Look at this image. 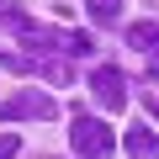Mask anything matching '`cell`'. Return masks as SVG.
<instances>
[{"mask_svg":"<svg viewBox=\"0 0 159 159\" xmlns=\"http://www.w3.org/2000/svg\"><path fill=\"white\" fill-rule=\"evenodd\" d=\"M122 143H127V154H133V159H159V133H154L148 122L127 127V138H122Z\"/></svg>","mask_w":159,"mask_h":159,"instance_id":"obj_4","label":"cell"},{"mask_svg":"<svg viewBox=\"0 0 159 159\" xmlns=\"http://www.w3.org/2000/svg\"><path fill=\"white\" fill-rule=\"evenodd\" d=\"M16 148H21L16 133H0V159H16Z\"/></svg>","mask_w":159,"mask_h":159,"instance_id":"obj_10","label":"cell"},{"mask_svg":"<svg viewBox=\"0 0 159 159\" xmlns=\"http://www.w3.org/2000/svg\"><path fill=\"white\" fill-rule=\"evenodd\" d=\"M43 74L53 80V85H69V80H74V69H69V64H43Z\"/></svg>","mask_w":159,"mask_h":159,"instance_id":"obj_9","label":"cell"},{"mask_svg":"<svg viewBox=\"0 0 159 159\" xmlns=\"http://www.w3.org/2000/svg\"><path fill=\"white\" fill-rule=\"evenodd\" d=\"M64 53L85 58V53H90V32H69V37H64Z\"/></svg>","mask_w":159,"mask_h":159,"instance_id":"obj_8","label":"cell"},{"mask_svg":"<svg viewBox=\"0 0 159 159\" xmlns=\"http://www.w3.org/2000/svg\"><path fill=\"white\" fill-rule=\"evenodd\" d=\"M148 74H154V80H159V53H154V58H148Z\"/></svg>","mask_w":159,"mask_h":159,"instance_id":"obj_11","label":"cell"},{"mask_svg":"<svg viewBox=\"0 0 159 159\" xmlns=\"http://www.w3.org/2000/svg\"><path fill=\"white\" fill-rule=\"evenodd\" d=\"M69 143H74V154H80V159H106L117 138H111V127H106L101 117H74Z\"/></svg>","mask_w":159,"mask_h":159,"instance_id":"obj_1","label":"cell"},{"mask_svg":"<svg viewBox=\"0 0 159 159\" xmlns=\"http://www.w3.org/2000/svg\"><path fill=\"white\" fill-rule=\"evenodd\" d=\"M90 96H96L106 111H122V106H127V80H122V69L101 64V69L90 74Z\"/></svg>","mask_w":159,"mask_h":159,"instance_id":"obj_3","label":"cell"},{"mask_svg":"<svg viewBox=\"0 0 159 159\" xmlns=\"http://www.w3.org/2000/svg\"><path fill=\"white\" fill-rule=\"evenodd\" d=\"M0 64H6L11 74H32L37 69V58H27V53H0Z\"/></svg>","mask_w":159,"mask_h":159,"instance_id":"obj_7","label":"cell"},{"mask_svg":"<svg viewBox=\"0 0 159 159\" xmlns=\"http://www.w3.org/2000/svg\"><path fill=\"white\" fill-rule=\"evenodd\" d=\"M85 11H90V21H101V27H117V21H122V0H85Z\"/></svg>","mask_w":159,"mask_h":159,"instance_id":"obj_6","label":"cell"},{"mask_svg":"<svg viewBox=\"0 0 159 159\" xmlns=\"http://www.w3.org/2000/svg\"><path fill=\"white\" fill-rule=\"evenodd\" d=\"M127 43L154 58V53H159V21H133V27H127Z\"/></svg>","mask_w":159,"mask_h":159,"instance_id":"obj_5","label":"cell"},{"mask_svg":"<svg viewBox=\"0 0 159 159\" xmlns=\"http://www.w3.org/2000/svg\"><path fill=\"white\" fill-rule=\"evenodd\" d=\"M0 117L6 122H48V117H58V101L43 96V90H16V96L0 101Z\"/></svg>","mask_w":159,"mask_h":159,"instance_id":"obj_2","label":"cell"}]
</instances>
